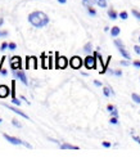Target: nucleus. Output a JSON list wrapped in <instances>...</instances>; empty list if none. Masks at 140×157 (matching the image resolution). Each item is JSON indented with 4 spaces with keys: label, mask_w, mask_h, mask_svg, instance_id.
<instances>
[{
    "label": "nucleus",
    "mask_w": 140,
    "mask_h": 157,
    "mask_svg": "<svg viewBox=\"0 0 140 157\" xmlns=\"http://www.w3.org/2000/svg\"><path fill=\"white\" fill-rule=\"evenodd\" d=\"M28 22L36 29H43L49 23V17L43 12H34L28 16Z\"/></svg>",
    "instance_id": "f257e3e1"
},
{
    "label": "nucleus",
    "mask_w": 140,
    "mask_h": 157,
    "mask_svg": "<svg viewBox=\"0 0 140 157\" xmlns=\"http://www.w3.org/2000/svg\"><path fill=\"white\" fill-rule=\"evenodd\" d=\"M4 138L8 140L9 143H12V144H16V146L23 144V146H26L27 148H31V146L28 144V143H26V142H23V140H21V139H18V138H14V136H10V135H8V134H4Z\"/></svg>",
    "instance_id": "f03ea898"
},
{
    "label": "nucleus",
    "mask_w": 140,
    "mask_h": 157,
    "mask_svg": "<svg viewBox=\"0 0 140 157\" xmlns=\"http://www.w3.org/2000/svg\"><path fill=\"white\" fill-rule=\"evenodd\" d=\"M96 57L94 56V57H91V56H89V57H86L85 58V61H84V63H85V67L86 68H89V70H91V68H95L96 67Z\"/></svg>",
    "instance_id": "7ed1b4c3"
},
{
    "label": "nucleus",
    "mask_w": 140,
    "mask_h": 157,
    "mask_svg": "<svg viewBox=\"0 0 140 157\" xmlns=\"http://www.w3.org/2000/svg\"><path fill=\"white\" fill-rule=\"evenodd\" d=\"M115 44H116V47L118 48V50H119V53L122 54V57L123 58H126V59H130V54H129V52L125 49V47H123V44H122V41L121 40H115Z\"/></svg>",
    "instance_id": "20e7f679"
},
{
    "label": "nucleus",
    "mask_w": 140,
    "mask_h": 157,
    "mask_svg": "<svg viewBox=\"0 0 140 157\" xmlns=\"http://www.w3.org/2000/svg\"><path fill=\"white\" fill-rule=\"evenodd\" d=\"M13 74H14V77H18L19 80H21L25 85H27L28 84V80H27V76H26V74L23 72L22 70H18V71H13Z\"/></svg>",
    "instance_id": "39448f33"
},
{
    "label": "nucleus",
    "mask_w": 140,
    "mask_h": 157,
    "mask_svg": "<svg viewBox=\"0 0 140 157\" xmlns=\"http://www.w3.org/2000/svg\"><path fill=\"white\" fill-rule=\"evenodd\" d=\"M70 64H71V67L72 68H80L82 66V59L80 57H72L71 59H70Z\"/></svg>",
    "instance_id": "423d86ee"
},
{
    "label": "nucleus",
    "mask_w": 140,
    "mask_h": 157,
    "mask_svg": "<svg viewBox=\"0 0 140 157\" xmlns=\"http://www.w3.org/2000/svg\"><path fill=\"white\" fill-rule=\"evenodd\" d=\"M4 107H6L8 109H10L12 112H14V113H17V115H19V116H22L23 119H27V120L30 119V117H28L27 115H26L25 112H22V111H19L18 108H14V107H12V106H9V104H4Z\"/></svg>",
    "instance_id": "0eeeda50"
},
{
    "label": "nucleus",
    "mask_w": 140,
    "mask_h": 157,
    "mask_svg": "<svg viewBox=\"0 0 140 157\" xmlns=\"http://www.w3.org/2000/svg\"><path fill=\"white\" fill-rule=\"evenodd\" d=\"M10 66L13 68H16V70H19V68H21V58L17 57V56L13 57L10 59Z\"/></svg>",
    "instance_id": "6e6552de"
},
{
    "label": "nucleus",
    "mask_w": 140,
    "mask_h": 157,
    "mask_svg": "<svg viewBox=\"0 0 140 157\" xmlns=\"http://www.w3.org/2000/svg\"><path fill=\"white\" fill-rule=\"evenodd\" d=\"M67 58L66 57H58V59H57V67L58 68H66L67 67Z\"/></svg>",
    "instance_id": "1a4fd4ad"
},
{
    "label": "nucleus",
    "mask_w": 140,
    "mask_h": 157,
    "mask_svg": "<svg viewBox=\"0 0 140 157\" xmlns=\"http://www.w3.org/2000/svg\"><path fill=\"white\" fill-rule=\"evenodd\" d=\"M9 93H10V90H9V88L6 86V85H2V86H0V98L8 97Z\"/></svg>",
    "instance_id": "9d476101"
},
{
    "label": "nucleus",
    "mask_w": 140,
    "mask_h": 157,
    "mask_svg": "<svg viewBox=\"0 0 140 157\" xmlns=\"http://www.w3.org/2000/svg\"><path fill=\"white\" fill-rule=\"evenodd\" d=\"M61 148H62V149H78V147L71 146V144H68V143H64V144H62Z\"/></svg>",
    "instance_id": "9b49d317"
},
{
    "label": "nucleus",
    "mask_w": 140,
    "mask_h": 157,
    "mask_svg": "<svg viewBox=\"0 0 140 157\" xmlns=\"http://www.w3.org/2000/svg\"><path fill=\"white\" fill-rule=\"evenodd\" d=\"M119 31H121V30H119V27H113V29L111 30V35H112L113 37H116L117 35H119Z\"/></svg>",
    "instance_id": "f8f14e48"
},
{
    "label": "nucleus",
    "mask_w": 140,
    "mask_h": 157,
    "mask_svg": "<svg viewBox=\"0 0 140 157\" xmlns=\"http://www.w3.org/2000/svg\"><path fill=\"white\" fill-rule=\"evenodd\" d=\"M94 2L100 6V8H105L107 6V0H94Z\"/></svg>",
    "instance_id": "ddd939ff"
},
{
    "label": "nucleus",
    "mask_w": 140,
    "mask_h": 157,
    "mask_svg": "<svg viewBox=\"0 0 140 157\" xmlns=\"http://www.w3.org/2000/svg\"><path fill=\"white\" fill-rule=\"evenodd\" d=\"M103 93H104L105 97H108V95H111V94H115V91L111 90L109 88H104V89H103Z\"/></svg>",
    "instance_id": "4468645a"
},
{
    "label": "nucleus",
    "mask_w": 140,
    "mask_h": 157,
    "mask_svg": "<svg viewBox=\"0 0 140 157\" xmlns=\"http://www.w3.org/2000/svg\"><path fill=\"white\" fill-rule=\"evenodd\" d=\"M108 16H109L111 19H116V18H117V13H116L115 10L111 9V10H108Z\"/></svg>",
    "instance_id": "2eb2a0df"
},
{
    "label": "nucleus",
    "mask_w": 140,
    "mask_h": 157,
    "mask_svg": "<svg viewBox=\"0 0 140 157\" xmlns=\"http://www.w3.org/2000/svg\"><path fill=\"white\" fill-rule=\"evenodd\" d=\"M84 50L86 52V53H90V52L93 50V49H91V44H90V43L86 44V45H85V48H84Z\"/></svg>",
    "instance_id": "dca6fc26"
},
{
    "label": "nucleus",
    "mask_w": 140,
    "mask_h": 157,
    "mask_svg": "<svg viewBox=\"0 0 140 157\" xmlns=\"http://www.w3.org/2000/svg\"><path fill=\"white\" fill-rule=\"evenodd\" d=\"M132 97V101H134V102H136V103H140V95H138V94H132L131 95Z\"/></svg>",
    "instance_id": "f3484780"
},
{
    "label": "nucleus",
    "mask_w": 140,
    "mask_h": 157,
    "mask_svg": "<svg viewBox=\"0 0 140 157\" xmlns=\"http://www.w3.org/2000/svg\"><path fill=\"white\" fill-rule=\"evenodd\" d=\"M119 18L127 19V13H126V12H121V13H119Z\"/></svg>",
    "instance_id": "a211bd4d"
},
{
    "label": "nucleus",
    "mask_w": 140,
    "mask_h": 157,
    "mask_svg": "<svg viewBox=\"0 0 140 157\" xmlns=\"http://www.w3.org/2000/svg\"><path fill=\"white\" fill-rule=\"evenodd\" d=\"M8 48H9L10 50H14V49L17 48V45H16L14 43H9V45H8Z\"/></svg>",
    "instance_id": "6ab92c4d"
},
{
    "label": "nucleus",
    "mask_w": 140,
    "mask_h": 157,
    "mask_svg": "<svg viewBox=\"0 0 140 157\" xmlns=\"http://www.w3.org/2000/svg\"><path fill=\"white\" fill-rule=\"evenodd\" d=\"M12 103H14L16 106H19V104H21V102H19L16 97H14V98H12Z\"/></svg>",
    "instance_id": "aec40b11"
},
{
    "label": "nucleus",
    "mask_w": 140,
    "mask_h": 157,
    "mask_svg": "<svg viewBox=\"0 0 140 157\" xmlns=\"http://www.w3.org/2000/svg\"><path fill=\"white\" fill-rule=\"evenodd\" d=\"M111 124H113V125H116V124H118V120H117V117L113 116L112 119H111Z\"/></svg>",
    "instance_id": "412c9836"
},
{
    "label": "nucleus",
    "mask_w": 140,
    "mask_h": 157,
    "mask_svg": "<svg viewBox=\"0 0 140 157\" xmlns=\"http://www.w3.org/2000/svg\"><path fill=\"white\" fill-rule=\"evenodd\" d=\"M12 124H13L14 126H17V128H22V126H21V124H19L17 120H12Z\"/></svg>",
    "instance_id": "4be33fe9"
},
{
    "label": "nucleus",
    "mask_w": 140,
    "mask_h": 157,
    "mask_svg": "<svg viewBox=\"0 0 140 157\" xmlns=\"http://www.w3.org/2000/svg\"><path fill=\"white\" fill-rule=\"evenodd\" d=\"M132 14H134L138 19H140V12H138V10H135V9H134V10H132Z\"/></svg>",
    "instance_id": "5701e85b"
},
{
    "label": "nucleus",
    "mask_w": 140,
    "mask_h": 157,
    "mask_svg": "<svg viewBox=\"0 0 140 157\" xmlns=\"http://www.w3.org/2000/svg\"><path fill=\"white\" fill-rule=\"evenodd\" d=\"M88 10H89V13H90V14H91V16H95V14H96V12H95L94 9H93V8H91V6H89V8H88Z\"/></svg>",
    "instance_id": "b1692460"
},
{
    "label": "nucleus",
    "mask_w": 140,
    "mask_h": 157,
    "mask_svg": "<svg viewBox=\"0 0 140 157\" xmlns=\"http://www.w3.org/2000/svg\"><path fill=\"white\" fill-rule=\"evenodd\" d=\"M8 45H9L8 43H3V44H2V48H0V49H2V50H5L6 48H8Z\"/></svg>",
    "instance_id": "393cba45"
},
{
    "label": "nucleus",
    "mask_w": 140,
    "mask_h": 157,
    "mask_svg": "<svg viewBox=\"0 0 140 157\" xmlns=\"http://www.w3.org/2000/svg\"><path fill=\"white\" fill-rule=\"evenodd\" d=\"M111 113H112V116H115V117H117V116H118L117 109H113V111H111Z\"/></svg>",
    "instance_id": "a878e982"
},
{
    "label": "nucleus",
    "mask_w": 140,
    "mask_h": 157,
    "mask_svg": "<svg viewBox=\"0 0 140 157\" xmlns=\"http://www.w3.org/2000/svg\"><path fill=\"white\" fill-rule=\"evenodd\" d=\"M134 50H135V53L140 54V47H138V45H135V48H134Z\"/></svg>",
    "instance_id": "bb28decb"
},
{
    "label": "nucleus",
    "mask_w": 140,
    "mask_h": 157,
    "mask_svg": "<svg viewBox=\"0 0 140 157\" xmlns=\"http://www.w3.org/2000/svg\"><path fill=\"white\" fill-rule=\"evenodd\" d=\"M103 147H105V148L111 147V143H108V142H103Z\"/></svg>",
    "instance_id": "cd10ccee"
},
{
    "label": "nucleus",
    "mask_w": 140,
    "mask_h": 157,
    "mask_svg": "<svg viewBox=\"0 0 140 157\" xmlns=\"http://www.w3.org/2000/svg\"><path fill=\"white\" fill-rule=\"evenodd\" d=\"M132 138H134V140H135V142H138L139 144H140V138H139V136H135V135H132Z\"/></svg>",
    "instance_id": "c85d7f7f"
},
{
    "label": "nucleus",
    "mask_w": 140,
    "mask_h": 157,
    "mask_svg": "<svg viewBox=\"0 0 140 157\" xmlns=\"http://www.w3.org/2000/svg\"><path fill=\"white\" fill-rule=\"evenodd\" d=\"M121 64H122V66H129V61H122Z\"/></svg>",
    "instance_id": "c756f323"
},
{
    "label": "nucleus",
    "mask_w": 140,
    "mask_h": 157,
    "mask_svg": "<svg viewBox=\"0 0 140 157\" xmlns=\"http://www.w3.org/2000/svg\"><path fill=\"white\" fill-rule=\"evenodd\" d=\"M134 66H135V67H139V68H140V62H139V61H135V62H134Z\"/></svg>",
    "instance_id": "7c9ffc66"
},
{
    "label": "nucleus",
    "mask_w": 140,
    "mask_h": 157,
    "mask_svg": "<svg viewBox=\"0 0 140 157\" xmlns=\"http://www.w3.org/2000/svg\"><path fill=\"white\" fill-rule=\"evenodd\" d=\"M107 109H108V111H109V112H111V111H113V109H115V108H113V106H112V104H109V106H108V107H107Z\"/></svg>",
    "instance_id": "2f4dec72"
},
{
    "label": "nucleus",
    "mask_w": 140,
    "mask_h": 157,
    "mask_svg": "<svg viewBox=\"0 0 140 157\" xmlns=\"http://www.w3.org/2000/svg\"><path fill=\"white\" fill-rule=\"evenodd\" d=\"M94 84L96 85V86H100V85H102V82H100V81H96V80L94 81Z\"/></svg>",
    "instance_id": "473e14b6"
},
{
    "label": "nucleus",
    "mask_w": 140,
    "mask_h": 157,
    "mask_svg": "<svg viewBox=\"0 0 140 157\" xmlns=\"http://www.w3.org/2000/svg\"><path fill=\"white\" fill-rule=\"evenodd\" d=\"M0 36H6V32H5V31H4V32L0 31Z\"/></svg>",
    "instance_id": "72a5a7b5"
},
{
    "label": "nucleus",
    "mask_w": 140,
    "mask_h": 157,
    "mask_svg": "<svg viewBox=\"0 0 140 157\" xmlns=\"http://www.w3.org/2000/svg\"><path fill=\"white\" fill-rule=\"evenodd\" d=\"M6 74H8V72H6V70H2V75H4V76H5Z\"/></svg>",
    "instance_id": "f704fd0d"
},
{
    "label": "nucleus",
    "mask_w": 140,
    "mask_h": 157,
    "mask_svg": "<svg viewBox=\"0 0 140 157\" xmlns=\"http://www.w3.org/2000/svg\"><path fill=\"white\" fill-rule=\"evenodd\" d=\"M117 76H121V71H116V72H115Z\"/></svg>",
    "instance_id": "c9c22d12"
},
{
    "label": "nucleus",
    "mask_w": 140,
    "mask_h": 157,
    "mask_svg": "<svg viewBox=\"0 0 140 157\" xmlns=\"http://www.w3.org/2000/svg\"><path fill=\"white\" fill-rule=\"evenodd\" d=\"M58 2H59V3H61V4H64L66 2H67V0H58Z\"/></svg>",
    "instance_id": "e433bc0d"
},
{
    "label": "nucleus",
    "mask_w": 140,
    "mask_h": 157,
    "mask_svg": "<svg viewBox=\"0 0 140 157\" xmlns=\"http://www.w3.org/2000/svg\"><path fill=\"white\" fill-rule=\"evenodd\" d=\"M4 23V19H2V18H0V26H2Z\"/></svg>",
    "instance_id": "4c0bfd02"
},
{
    "label": "nucleus",
    "mask_w": 140,
    "mask_h": 157,
    "mask_svg": "<svg viewBox=\"0 0 140 157\" xmlns=\"http://www.w3.org/2000/svg\"><path fill=\"white\" fill-rule=\"evenodd\" d=\"M86 2H89V0H84V3H86Z\"/></svg>",
    "instance_id": "58836bf2"
},
{
    "label": "nucleus",
    "mask_w": 140,
    "mask_h": 157,
    "mask_svg": "<svg viewBox=\"0 0 140 157\" xmlns=\"http://www.w3.org/2000/svg\"><path fill=\"white\" fill-rule=\"evenodd\" d=\"M2 121H3V120H2V119H0V124H2Z\"/></svg>",
    "instance_id": "ea45409f"
},
{
    "label": "nucleus",
    "mask_w": 140,
    "mask_h": 157,
    "mask_svg": "<svg viewBox=\"0 0 140 157\" xmlns=\"http://www.w3.org/2000/svg\"><path fill=\"white\" fill-rule=\"evenodd\" d=\"M139 41H140V37H139Z\"/></svg>",
    "instance_id": "a19ab883"
}]
</instances>
